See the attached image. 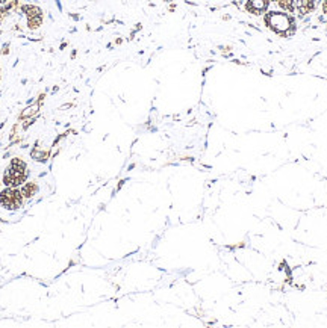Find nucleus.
I'll return each instance as SVG.
<instances>
[{"label": "nucleus", "instance_id": "nucleus-1", "mask_svg": "<svg viewBox=\"0 0 327 328\" xmlns=\"http://www.w3.org/2000/svg\"><path fill=\"white\" fill-rule=\"evenodd\" d=\"M27 177H29L27 164L20 158H14L3 174V185L6 188H18L24 181H27Z\"/></svg>", "mask_w": 327, "mask_h": 328}, {"label": "nucleus", "instance_id": "nucleus-2", "mask_svg": "<svg viewBox=\"0 0 327 328\" xmlns=\"http://www.w3.org/2000/svg\"><path fill=\"white\" fill-rule=\"evenodd\" d=\"M265 24L279 35L294 32V18L285 12H268L265 15Z\"/></svg>", "mask_w": 327, "mask_h": 328}, {"label": "nucleus", "instance_id": "nucleus-3", "mask_svg": "<svg viewBox=\"0 0 327 328\" xmlns=\"http://www.w3.org/2000/svg\"><path fill=\"white\" fill-rule=\"evenodd\" d=\"M24 197L18 188H6L0 192V204L8 210H17L23 206Z\"/></svg>", "mask_w": 327, "mask_h": 328}, {"label": "nucleus", "instance_id": "nucleus-4", "mask_svg": "<svg viewBox=\"0 0 327 328\" xmlns=\"http://www.w3.org/2000/svg\"><path fill=\"white\" fill-rule=\"evenodd\" d=\"M21 12L26 15V26L29 30H36L44 23V12L36 5H21Z\"/></svg>", "mask_w": 327, "mask_h": 328}, {"label": "nucleus", "instance_id": "nucleus-5", "mask_svg": "<svg viewBox=\"0 0 327 328\" xmlns=\"http://www.w3.org/2000/svg\"><path fill=\"white\" fill-rule=\"evenodd\" d=\"M268 6H270V0H247L245 2V9L254 15L265 14Z\"/></svg>", "mask_w": 327, "mask_h": 328}, {"label": "nucleus", "instance_id": "nucleus-6", "mask_svg": "<svg viewBox=\"0 0 327 328\" xmlns=\"http://www.w3.org/2000/svg\"><path fill=\"white\" fill-rule=\"evenodd\" d=\"M30 156H32V159L33 161H36V162H41V164H46L47 161H49V158H50V149H40L38 147V142L35 144V147L32 149V152H30Z\"/></svg>", "mask_w": 327, "mask_h": 328}, {"label": "nucleus", "instance_id": "nucleus-7", "mask_svg": "<svg viewBox=\"0 0 327 328\" xmlns=\"http://www.w3.org/2000/svg\"><path fill=\"white\" fill-rule=\"evenodd\" d=\"M20 191H21L23 197L26 200H29V198H33L36 194H38L40 188H38V183H36V181H24V183L21 185Z\"/></svg>", "mask_w": 327, "mask_h": 328}, {"label": "nucleus", "instance_id": "nucleus-8", "mask_svg": "<svg viewBox=\"0 0 327 328\" xmlns=\"http://www.w3.org/2000/svg\"><path fill=\"white\" fill-rule=\"evenodd\" d=\"M40 109H41V104H38V103L35 101L33 104L27 106L24 111L20 112L18 120H27V118H32V117H36V115H38V112H40Z\"/></svg>", "mask_w": 327, "mask_h": 328}, {"label": "nucleus", "instance_id": "nucleus-9", "mask_svg": "<svg viewBox=\"0 0 327 328\" xmlns=\"http://www.w3.org/2000/svg\"><path fill=\"white\" fill-rule=\"evenodd\" d=\"M279 8L288 12H294L296 11V0H279L277 2Z\"/></svg>", "mask_w": 327, "mask_h": 328}, {"label": "nucleus", "instance_id": "nucleus-10", "mask_svg": "<svg viewBox=\"0 0 327 328\" xmlns=\"http://www.w3.org/2000/svg\"><path fill=\"white\" fill-rule=\"evenodd\" d=\"M44 100H46V94L43 92V94H40V95H38V98H36V103H38V104H41V106H43Z\"/></svg>", "mask_w": 327, "mask_h": 328}, {"label": "nucleus", "instance_id": "nucleus-11", "mask_svg": "<svg viewBox=\"0 0 327 328\" xmlns=\"http://www.w3.org/2000/svg\"><path fill=\"white\" fill-rule=\"evenodd\" d=\"M8 53H9V43L3 44V47H2V55H8Z\"/></svg>", "mask_w": 327, "mask_h": 328}, {"label": "nucleus", "instance_id": "nucleus-12", "mask_svg": "<svg viewBox=\"0 0 327 328\" xmlns=\"http://www.w3.org/2000/svg\"><path fill=\"white\" fill-rule=\"evenodd\" d=\"M75 58H76V50H73L71 52V59H75Z\"/></svg>", "mask_w": 327, "mask_h": 328}, {"label": "nucleus", "instance_id": "nucleus-13", "mask_svg": "<svg viewBox=\"0 0 327 328\" xmlns=\"http://www.w3.org/2000/svg\"><path fill=\"white\" fill-rule=\"evenodd\" d=\"M65 47H67V43H62V44H61V47H59V50H64Z\"/></svg>", "mask_w": 327, "mask_h": 328}, {"label": "nucleus", "instance_id": "nucleus-14", "mask_svg": "<svg viewBox=\"0 0 327 328\" xmlns=\"http://www.w3.org/2000/svg\"><path fill=\"white\" fill-rule=\"evenodd\" d=\"M8 2V0H0V5H5Z\"/></svg>", "mask_w": 327, "mask_h": 328}, {"label": "nucleus", "instance_id": "nucleus-15", "mask_svg": "<svg viewBox=\"0 0 327 328\" xmlns=\"http://www.w3.org/2000/svg\"><path fill=\"white\" fill-rule=\"evenodd\" d=\"M274 2H279V0H274Z\"/></svg>", "mask_w": 327, "mask_h": 328}]
</instances>
